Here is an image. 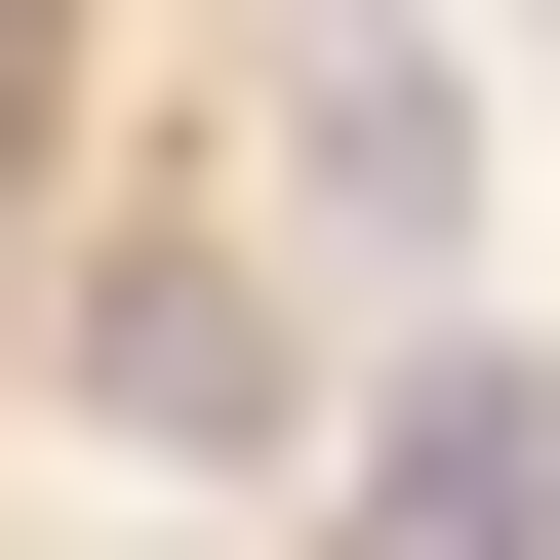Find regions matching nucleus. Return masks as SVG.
Returning a JSON list of instances; mask_svg holds the SVG:
<instances>
[{"mask_svg": "<svg viewBox=\"0 0 560 560\" xmlns=\"http://www.w3.org/2000/svg\"><path fill=\"white\" fill-rule=\"evenodd\" d=\"M280 161H320V241H441L480 120H441V40H320V120H280Z\"/></svg>", "mask_w": 560, "mask_h": 560, "instance_id": "7ed1b4c3", "label": "nucleus"}, {"mask_svg": "<svg viewBox=\"0 0 560 560\" xmlns=\"http://www.w3.org/2000/svg\"><path fill=\"white\" fill-rule=\"evenodd\" d=\"M320 560H560V361H400L361 400V521Z\"/></svg>", "mask_w": 560, "mask_h": 560, "instance_id": "f03ea898", "label": "nucleus"}, {"mask_svg": "<svg viewBox=\"0 0 560 560\" xmlns=\"http://www.w3.org/2000/svg\"><path fill=\"white\" fill-rule=\"evenodd\" d=\"M81 400H120V441H161V480H241V441H280V400H320V361H280V280H241V241H200V200H161V241L81 280Z\"/></svg>", "mask_w": 560, "mask_h": 560, "instance_id": "f257e3e1", "label": "nucleus"}]
</instances>
